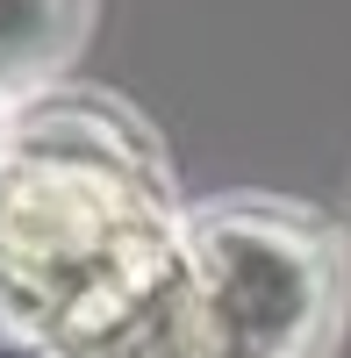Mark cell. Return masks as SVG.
I'll use <instances>...</instances> for the list:
<instances>
[{"instance_id":"1","label":"cell","mask_w":351,"mask_h":358,"mask_svg":"<svg viewBox=\"0 0 351 358\" xmlns=\"http://www.w3.org/2000/svg\"><path fill=\"white\" fill-rule=\"evenodd\" d=\"M79 0H0V86L36 72L50 50H65Z\"/></svg>"}]
</instances>
